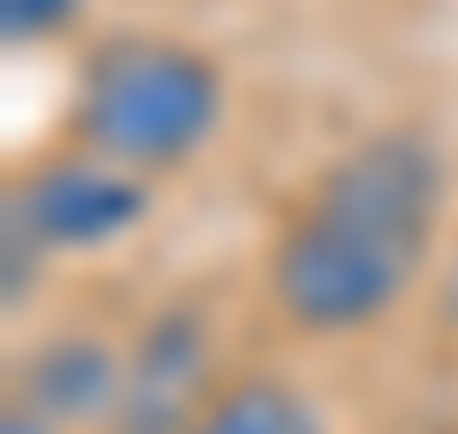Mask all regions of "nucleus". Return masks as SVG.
Returning a JSON list of instances; mask_svg holds the SVG:
<instances>
[{"mask_svg": "<svg viewBox=\"0 0 458 434\" xmlns=\"http://www.w3.org/2000/svg\"><path fill=\"white\" fill-rule=\"evenodd\" d=\"M412 434H458V419H436V427H412Z\"/></svg>", "mask_w": 458, "mask_h": 434, "instance_id": "9d476101", "label": "nucleus"}, {"mask_svg": "<svg viewBox=\"0 0 458 434\" xmlns=\"http://www.w3.org/2000/svg\"><path fill=\"white\" fill-rule=\"evenodd\" d=\"M222 313L207 289H176L123 328V373H114V412L99 434H183L207 396L222 388Z\"/></svg>", "mask_w": 458, "mask_h": 434, "instance_id": "20e7f679", "label": "nucleus"}, {"mask_svg": "<svg viewBox=\"0 0 458 434\" xmlns=\"http://www.w3.org/2000/svg\"><path fill=\"white\" fill-rule=\"evenodd\" d=\"M114 373H123V336L69 321V328L31 336V351H16L8 396L38 404V412H47L54 427H69V434H99L107 412H114Z\"/></svg>", "mask_w": 458, "mask_h": 434, "instance_id": "39448f33", "label": "nucleus"}, {"mask_svg": "<svg viewBox=\"0 0 458 434\" xmlns=\"http://www.w3.org/2000/svg\"><path fill=\"white\" fill-rule=\"evenodd\" d=\"M84 23V0H0V38L8 46H54Z\"/></svg>", "mask_w": 458, "mask_h": 434, "instance_id": "0eeeda50", "label": "nucleus"}, {"mask_svg": "<svg viewBox=\"0 0 458 434\" xmlns=\"http://www.w3.org/2000/svg\"><path fill=\"white\" fill-rule=\"evenodd\" d=\"M153 191H161V183L99 161V153H84V145H69L62 129H54L47 153L16 161V176L0 183V221L23 229V237L62 267V259L123 252V244L153 221Z\"/></svg>", "mask_w": 458, "mask_h": 434, "instance_id": "7ed1b4c3", "label": "nucleus"}, {"mask_svg": "<svg viewBox=\"0 0 458 434\" xmlns=\"http://www.w3.org/2000/svg\"><path fill=\"white\" fill-rule=\"evenodd\" d=\"M428 328H436V343L458 358V229H451V244H443L436 289H428Z\"/></svg>", "mask_w": 458, "mask_h": 434, "instance_id": "6e6552de", "label": "nucleus"}, {"mask_svg": "<svg viewBox=\"0 0 458 434\" xmlns=\"http://www.w3.org/2000/svg\"><path fill=\"white\" fill-rule=\"evenodd\" d=\"M0 434H69V427H54L38 404H23V396H0Z\"/></svg>", "mask_w": 458, "mask_h": 434, "instance_id": "1a4fd4ad", "label": "nucleus"}, {"mask_svg": "<svg viewBox=\"0 0 458 434\" xmlns=\"http://www.w3.org/2000/svg\"><path fill=\"white\" fill-rule=\"evenodd\" d=\"M458 229V168L436 122L390 114L352 129L298 176L267 221L252 305L283 343L344 351L428 305Z\"/></svg>", "mask_w": 458, "mask_h": 434, "instance_id": "f257e3e1", "label": "nucleus"}, {"mask_svg": "<svg viewBox=\"0 0 458 434\" xmlns=\"http://www.w3.org/2000/svg\"><path fill=\"white\" fill-rule=\"evenodd\" d=\"M222 129H229V69L199 38L99 31L69 69L62 138L146 183L183 176L199 153H214Z\"/></svg>", "mask_w": 458, "mask_h": 434, "instance_id": "f03ea898", "label": "nucleus"}, {"mask_svg": "<svg viewBox=\"0 0 458 434\" xmlns=\"http://www.w3.org/2000/svg\"><path fill=\"white\" fill-rule=\"evenodd\" d=\"M183 434H328V412L291 366L276 358H252V366H229L222 388L207 396V412Z\"/></svg>", "mask_w": 458, "mask_h": 434, "instance_id": "423d86ee", "label": "nucleus"}]
</instances>
